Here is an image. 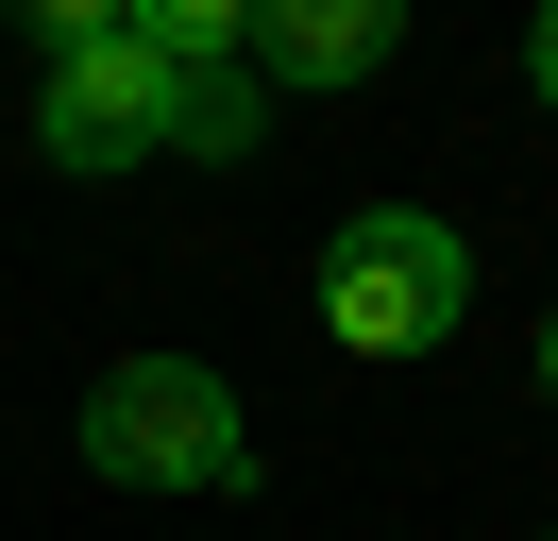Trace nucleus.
I'll return each mask as SVG.
<instances>
[{"mask_svg": "<svg viewBox=\"0 0 558 541\" xmlns=\"http://www.w3.org/2000/svg\"><path fill=\"white\" fill-rule=\"evenodd\" d=\"M85 473H119V491H238L254 473L238 389H220L204 356H119L102 389H85Z\"/></svg>", "mask_w": 558, "mask_h": 541, "instance_id": "obj_1", "label": "nucleus"}, {"mask_svg": "<svg viewBox=\"0 0 558 541\" xmlns=\"http://www.w3.org/2000/svg\"><path fill=\"white\" fill-rule=\"evenodd\" d=\"M457 304H474V254H457L440 220H407V203L339 220V254H322V322H339L355 356H440Z\"/></svg>", "mask_w": 558, "mask_h": 541, "instance_id": "obj_2", "label": "nucleus"}, {"mask_svg": "<svg viewBox=\"0 0 558 541\" xmlns=\"http://www.w3.org/2000/svg\"><path fill=\"white\" fill-rule=\"evenodd\" d=\"M170 153H204V169L271 153V85H254L238 51H220V68H170Z\"/></svg>", "mask_w": 558, "mask_h": 541, "instance_id": "obj_5", "label": "nucleus"}, {"mask_svg": "<svg viewBox=\"0 0 558 541\" xmlns=\"http://www.w3.org/2000/svg\"><path fill=\"white\" fill-rule=\"evenodd\" d=\"M238 68H288V85H373L389 68V0H254Z\"/></svg>", "mask_w": 558, "mask_h": 541, "instance_id": "obj_4", "label": "nucleus"}, {"mask_svg": "<svg viewBox=\"0 0 558 541\" xmlns=\"http://www.w3.org/2000/svg\"><path fill=\"white\" fill-rule=\"evenodd\" d=\"M524 68H542V101H558V17H542V34H524Z\"/></svg>", "mask_w": 558, "mask_h": 541, "instance_id": "obj_6", "label": "nucleus"}, {"mask_svg": "<svg viewBox=\"0 0 558 541\" xmlns=\"http://www.w3.org/2000/svg\"><path fill=\"white\" fill-rule=\"evenodd\" d=\"M51 153L69 169H136L170 153V68L136 51V17H85V0H51Z\"/></svg>", "mask_w": 558, "mask_h": 541, "instance_id": "obj_3", "label": "nucleus"}, {"mask_svg": "<svg viewBox=\"0 0 558 541\" xmlns=\"http://www.w3.org/2000/svg\"><path fill=\"white\" fill-rule=\"evenodd\" d=\"M542 389H558V322H542Z\"/></svg>", "mask_w": 558, "mask_h": 541, "instance_id": "obj_7", "label": "nucleus"}]
</instances>
